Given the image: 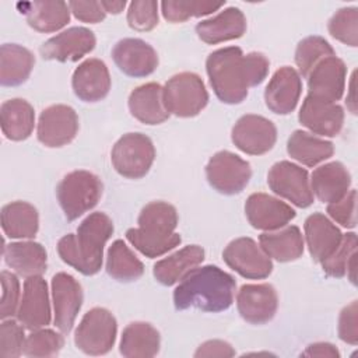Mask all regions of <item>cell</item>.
<instances>
[{
    "mask_svg": "<svg viewBox=\"0 0 358 358\" xmlns=\"http://www.w3.org/2000/svg\"><path fill=\"white\" fill-rule=\"evenodd\" d=\"M268 67V59L263 53L243 55L238 46L217 49L206 60V70L214 94L221 102L229 105L245 101L249 88L264 81Z\"/></svg>",
    "mask_w": 358,
    "mask_h": 358,
    "instance_id": "obj_1",
    "label": "cell"
},
{
    "mask_svg": "<svg viewBox=\"0 0 358 358\" xmlns=\"http://www.w3.org/2000/svg\"><path fill=\"white\" fill-rule=\"evenodd\" d=\"M236 291L235 278L218 266L207 264L193 268L173 291V303L178 310L196 308L204 312L227 310Z\"/></svg>",
    "mask_w": 358,
    "mask_h": 358,
    "instance_id": "obj_2",
    "label": "cell"
},
{
    "mask_svg": "<svg viewBox=\"0 0 358 358\" xmlns=\"http://www.w3.org/2000/svg\"><path fill=\"white\" fill-rule=\"evenodd\" d=\"M113 234V222L105 213L85 217L77 234H67L57 242L60 259L84 275H94L102 267L103 246Z\"/></svg>",
    "mask_w": 358,
    "mask_h": 358,
    "instance_id": "obj_3",
    "label": "cell"
},
{
    "mask_svg": "<svg viewBox=\"0 0 358 358\" xmlns=\"http://www.w3.org/2000/svg\"><path fill=\"white\" fill-rule=\"evenodd\" d=\"M138 227L126 232V239L144 256L154 259L175 249L182 238L175 232L178 211L166 201H151L140 211Z\"/></svg>",
    "mask_w": 358,
    "mask_h": 358,
    "instance_id": "obj_4",
    "label": "cell"
},
{
    "mask_svg": "<svg viewBox=\"0 0 358 358\" xmlns=\"http://www.w3.org/2000/svg\"><path fill=\"white\" fill-rule=\"evenodd\" d=\"M101 179L90 171L67 173L56 187L57 201L67 220L74 221L94 208L102 196Z\"/></svg>",
    "mask_w": 358,
    "mask_h": 358,
    "instance_id": "obj_5",
    "label": "cell"
},
{
    "mask_svg": "<svg viewBox=\"0 0 358 358\" xmlns=\"http://www.w3.org/2000/svg\"><path fill=\"white\" fill-rule=\"evenodd\" d=\"M164 103L175 116H197L208 103V92L201 77L190 71L172 76L164 87Z\"/></svg>",
    "mask_w": 358,
    "mask_h": 358,
    "instance_id": "obj_6",
    "label": "cell"
},
{
    "mask_svg": "<svg viewBox=\"0 0 358 358\" xmlns=\"http://www.w3.org/2000/svg\"><path fill=\"white\" fill-rule=\"evenodd\" d=\"M117 323L112 312L105 308L90 309L74 333L76 347L87 355H105L116 341Z\"/></svg>",
    "mask_w": 358,
    "mask_h": 358,
    "instance_id": "obj_7",
    "label": "cell"
},
{
    "mask_svg": "<svg viewBox=\"0 0 358 358\" xmlns=\"http://www.w3.org/2000/svg\"><path fill=\"white\" fill-rule=\"evenodd\" d=\"M155 159V148L143 133L123 134L113 145L110 161L115 171L127 179L145 176Z\"/></svg>",
    "mask_w": 358,
    "mask_h": 358,
    "instance_id": "obj_8",
    "label": "cell"
},
{
    "mask_svg": "<svg viewBox=\"0 0 358 358\" xmlns=\"http://www.w3.org/2000/svg\"><path fill=\"white\" fill-rule=\"evenodd\" d=\"M206 176L211 187L222 194L241 193L250 180V164L231 151L215 152L207 166Z\"/></svg>",
    "mask_w": 358,
    "mask_h": 358,
    "instance_id": "obj_9",
    "label": "cell"
},
{
    "mask_svg": "<svg viewBox=\"0 0 358 358\" xmlns=\"http://www.w3.org/2000/svg\"><path fill=\"white\" fill-rule=\"evenodd\" d=\"M267 183L277 196L291 201L296 207L306 208L313 203L309 173L305 168L294 162H275L267 173Z\"/></svg>",
    "mask_w": 358,
    "mask_h": 358,
    "instance_id": "obj_10",
    "label": "cell"
},
{
    "mask_svg": "<svg viewBox=\"0 0 358 358\" xmlns=\"http://www.w3.org/2000/svg\"><path fill=\"white\" fill-rule=\"evenodd\" d=\"M224 262L239 275L249 280H262L271 274L273 262L252 238H236L222 252Z\"/></svg>",
    "mask_w": 358,
    "mask_h": 358,
    "instance_id": "obj_11",
    "label": "cell"
},
{
    "mask_svg": "<svg viewBox=\"0 0 358 358\" xmlns=\"http://www.w3.org/2000/svg\"><path fill=\"white\" fill-rule=\"evenodd\" d=\"M77 131L78 116L69 105H50L39 115L36 137L45 147H63L74 140Z\"/></svg>",
    "mask_w": 358,
    "mask_h": 358,
    "instance_id": "obj_12",
    "label": "cell"
},
{
    "mask_svg": "<svg viewBox=\"0 0 358 358\" xmlns=\"http://www.w3.org/2000/svg\"><path fill=\"white\" fill-rule=\"evenodd\" d=\"M232 143L242 152L262 155L268 152L277 140V129L271 120L260 115H243L232 127Z\"/></svg>",
    "mask_w": 358,
    "mask_h": 358,
    "instance_id": "obj_13",
    "label": "cell"
},
{
    "mask_svg": "<svg viewBox=\"0 0 358 358\" xmlns=\"http://www.w3.org/2000/svg\"><path fill=\"white\" fill-rule=\"evenodd\" d=\"M50 285L55 326L63 334H69L83 305V288L71 274L63 271L53 275Z\"/></svg>",
    "mask_w": 358,
    "mask_h": 358,
    "instance_id": "obj_14",
    "label": "cell"
},
{
    "mask_svg": "<svg viewBox=\"0 0 358 358\" xmlns=\"http://www.w3.org/2000/svg\"><path fill=\"white\" fill-rule=\"evenodd\" d=\"M17 320L28 330L48 326L52 320L48 284L42 275L28 277L24 281V291L17 310Z\"/></svg>",
    "mask_w": 358,
    "mask_h": 358,
    "instance_id": "obj_15",
    "label": "cell"
},
{
    "mask_svg": "<svg viewBox=\"0 0 358 358\" xmlns=\"http://www.w3.org/2000/svg\"><path fill=\"white\" fill-rule=\"evenodd\" d=\"M306 78L309 96L336 103L344 94L347 67L340 57L329 56L320 60Z\"/></svg>",
    "mask_w": 358,
    "mask_h": 358,
    "instance_id": "obj_16",
    "label": "cell"
},
{
    "mask_svg": "<svg viewBox=\"0 0 358 358\" xmlns=\"http://www.w3.org/2000/svg\"><path fill=\"white\" fill-rule=\"evenodd\" d=\"M96 39L91 29L85 27H71L49 38L39 52L45 60L77 62L95 48Z\"/></svg>",
    "mask_w": 358,
    "mask_h": 358,
    "instance_id": "obj_17",
    "label": "cell"
},
{
    "mask_svg": "<svg viewBox=\"0 0 358 358\" xmlns=\"http://www.w3.org/2000/svg\"><path fill=\"white\" fill-rule=\"evenodd\" d=\"M238 312L252 324L270 322L278 308L277 291L271 284H245L236 294Z\"/></svg>",
    "mask_w": 358,
    "mask_h": 358,
    "instance_id": "obj_18",
    "label": "cell"
},
{
    "mask_svg": "<svg viewBox=\"0 0 358 358\" xmlns=\"http://www.w3.org/2000/svg\"><path fill=\"white\" fill-rule=\"evenodd\" d=\"M245 214L249 224L262 231L280 229L295 218V210L266 193H253L246 199Z\"/></svg>",
    "mask_w": 358,
    "mask_h": 358,
    "instance_id": "obj_19",
    "label": "cell"
},
{
    "mask_svg": "<svg viewBox=\"0 0 358 358\" xmlns=\"http://www.w3.org/2000/svg\"><path fill=\"white\" fill-rule=\"evenodd\" d=\"M115 64L130 77H147L158 67V55L155 49L143 39L124 38L112 49Z\"/></svg>",
    "mask_w": 358,
    "mask_h": 358,
    "instance_id": "obj_20",
    "label": "cell"
},
{
    "mask_svg": "<svg viewBox=\"0 0 358 358\" xmlns=\"http://www.w3.org/2000/svg\"><path fill=\"white\" fill-rule=\"evenodd\" d=\"M301 92L302 80L299 73L289 66L280 67L264 90L266 106L277 115H288L296 108Z\"/></svg>",
    "mask_w": 358,
    "mask_h": 358,
    "instance_id": "obj_21",
    "label": "cell"
},
{
    "mask_svg": "<svg viewBox=\"0 0 358 358\" xmlns=\"http://www.w3.org/2000/svg\"><path fill=\"white\" fill-rule=\"evenodd\" d=\"M298 120L315 134L336 137L344 124V109L338 103L308 95L299 109Z\"/></svg>",
    "mask_w": 358,
    "mask_h": 358,
    "instance_id": "obj_22",
    "label": "cell"
},
{
    "mask_svg": "<svg viewBox=\"0 0 358 358\" xmlns=\"http://www.w3.org/2000/svg\"><path fill=\"white\" fill-rule=\"evenodd\" d=\"M71 87L77 98L84 102H98L110 90V76L106 64L99 59H87L73 73Z\"/></svg>",
    "mask_w": 358,
    "mask_h": 358,
    "instance_id": "obj_23",
    "label": "cell"
},
{
    "mask_svg": "<svg viewBox=\"0 0 358 358\" xmlns=\"http://www.w3.org/2000/svg\"><path fill=\"white\" fill-rule=\"evenodd\" d=\"M303 231L309 253L316 263L329 259L343 241L341 231L322 213L310 214L305 220Z\"/></svg>",
    "mask_w": 358,
    "mask_h": 358,
    "instance_id": "obj_24",
    "label": "cell"
},
{
    "mask_svg": "<svg viewBox=\"0 0 358 358\" xmlns=\"http://www.w3.org/2000/svg\"><path fill=\"white\" fill-rule=\"evenodd\" d=\"M246 32V17L238 7H228L196 25L197 36L208 45L241 38Z\"/></svg>",
    "mask_w": 358,
    "mask_h": 358,
    "instance_id": "obj_25",
    "label": "cell"
},
{
    "mask_svg": "<svg viewBox=\"0 0 358 358\" xmlns=\"http://www.w3.org/2000/svg\"><path fill=\"white\" fill-rule=\"evenodd\" d=\"M129 110L133 117L144 124H159L169 117L164 103V88L158 83L136 87L129 95Z\"/></svg>",
    "mask_w": 358,
    "mask_h": 358,
    "instance_id": "obj_26",
    "label": "cell"
},
{
    "mask_svg": "<svg viewBox=\"0 0 358 358\" xmlns=\"http://www.w3.org/2000/svg\"><path fill=\"white\" fill-rule=\"evenodd\" d=\"M350 186L351 175L338 161L320 165L312 172L310 189L323 203L330 204L341 200L350 192Z\"/></svg>",
    "mask_w": 358,
    "mask_h": 358,
    "instance_id": "obj_27",
    "label": "cell"
},
{
    "mask_svg": "<svg viewBox=\"0 0 358 358\" xmlns=\"http://www.w3.org/2000/svg\"><path fill=\"white\" fill-rule=\"evenodd\" d=\"M6 264L21 277L42 275L48 267L45 248L34 241L11 242L3 246Z\"/></svg>",
    "mask_w": 358,
    "mask_h": 358,
    "instance_id": "obj_28",
    "label": "cell"
},
{
    "mask_svg": "<svg viewBox=\"0 0 358 358\" xmlns=\"http://www.w3.org/2000/svg\"><path fill=\"white\" fill-rule=\"evenodd\" d=\"M204 260V249L199 245H189L178 252L158 260L154 264L152 274L162 285H173L187 275Z\"/></svg>",
    "mask_w": 358,
    "mask_h": 358,
    "instance_id": "obj_29",
    "label": "cell"
},
{
    "mask_svg": "<svg viewBox=\"0 0 358 358\" xmlns=\"http://www.w3.org/2000/svg\"><path fill=\"white\" fill-rule=\"evenodd\" d=\"M259 245L270 259L285 263L296 260L303 253V236L296 225H285L275 231L263 232Z\"/></svg>",
    "mask_w": 358,
    "mask_h": 358,
    "instance_id": "obj_30",
    "label": "cell"
},
{
    "mask_svg": "<svg viewBox=\"0 0 358 358\" xmlns=\"http://www.w3.org/2000/svg\"><path fill=\"white\" fill-rule=\"evenodd\" d=\"M17 7L25 15L31 28L38 32H55L70 21V8L64 1H29Z\"/></svg>",
    "mask_w": 358,
    "mask_h": 358,
    "instance_id": "obj_31",
    "label": "cell"
},
{
    "mask_svg": "<svg viewBox=\"0 0 358 358\" xmlns=\"http://www.w3.org/2000/svg\"><path fill=\"white\" fill-rule=\"evenodd\" d=\"M0 126L4 137L11 141L28 138L35 126L32 105L21 98L4 101L0 106Z\"/></svg>",
    "mask_w": 358,
    "mask_h": 358,
    "instance_id": "obj_32",
    "label": "cell"
},
{
    "mask_svg": "<svg viewBox=\"0 0 358 358\" xmlns=\"http://www.w3.org/2000/svg\"><path fill=\"white\" fill-rule=\"evenodd\" d=\"M158 330L147 322H133L122 333L119 351L126 358H151L159 351Z\"/></svg>",
    "mask_w": 358,
    "mask_h": 358,
    "instance_id": "obj_33",
    "label": "cell"
},
{
    "mask_svg": "<svg viewBox=\"0 0 358 358\" xmlns=\"http://www.w3.org/2000/svg\"><path fill=\"white\" fill-rule=\"evenodd\" d=\"M35 56L17 43H4L0 48V83L4 87H17L25 83L34 69Z\"/></svg>",
    "mask_w": 358,
    "mask_h": 358,
    "instance_id": "obj_34",
    "label": "cell"
},
{
    "mask_svg": "<svg viewBox=\"0 0 358 358\" xmlns=\"http://www.w3.org/2000/svg\"><path fill=\"white\" fill-rule=\"evenodd\" d=\"M1 228L13 239L34 238L39 228L36 208L27 201H11L1 208Z\"/></svg>",
    "mask_w": 358,
    "mask_h": 358,
    "instance_id": "obj_35",
    "label": "cell"
},
{
    "mask_svg": "<svg viewBox=\"0 0 358 358\" xmlns=\"http://www.w3.org/2000/svg\"><path fill=\"white\" fill-rule=\"evenodd\" d=\"M287 152L302 165L315 166L334 154V145L308 131L295 130L287 141Z\"/></svg>",
    "mask_w": 358,
    "mask_h": 358,
    "instance_id": "obj_36",
    "label": "cell"
},
{
    "mask_svg": "<svg viewBox=\"0 0 358 358\" xmlns=\"http://www.w3.org/2000/svg\"><path fill=\"white\" fill-rule=\"evenodd\" d=\"M106 273L116 281L130 282L143 275L144 264L122 239H116L108 249Z\"/></svg>",
    "mask_w": 358,
    "mask_h": 358,
    "instance_id": "obj_37",
    "label": "cell"
},
{
    "mask_svg": "<svg viewBox=\"0 0 358 358\" xmlns=\"http://www.w3.org/2000/svg\"><path fill=\"white\" fill-rule=\"evenodd\" d=\"M336 56L331 45L322 36H306L303 38L295 50V63L299 70V76L308 77L312 69L324 57Z\"/></svg>",
    "mask_w": 358,
    "mask_h": 358,
    "instance_id": "obj_38",
    "label": "cell"
},
{
    "mask_svg": "<svg viewBox=\"0 0 358 358\" xmlns=\"http://www.w3.org/2000/svg\"><path fill=\"white\" fill-rule=\"evenodd\" d=\"M224 3L213 1H196V0H165L161 3V11L166 21L169 22H185L192 17L208 15L220 10Z\"/></svg>",
    "mask_w": 358,
    "mask_h": 358,
    "instance_id": "obj_39",
    "label": "cell"
},
{
    "mask_svg": "<svg viewBox=\"0 0 358 358\" xmlns=\"http://www.w3.org/2000/svg\"><path fill=\"white\" fill-rule=\"evenodd\" d=\"M64 345L62 334L50 329H36L27 336L22 354L34 358L56 357Z\"/></svg>",
    "mask_w": 358,
    "mask_h": 358,
    "instance_id": "obj_40",
    "label": "cell"
},
{
    "mask_svg": "<svg viewBox=\"0 0 358 358\" xmlns=\"http://www.w3.org/2000/svg\"><path fill=\"white\" fill-rule=\"evenodd\" d=\"M330 35L351 48L358 46V8L343 7L329 21Z\"/></svg>",
    "mask_w": 358,
    "mask_h": 358,
    "instance_id": "obj_41",
    "label": "cell"
},
{
    "mask_svg": "<svg viewBox=\"0 0 358 358\" xmlns=\"http://www.w3.org/2000/svg\"><path fill=\"white\" fill-rule=\"evenodd\" d=\"M357 253V234L348 232L343 235V241L337 250L324 262H322L323 271L336 278H341L347 274V267L351 257Z\"/></svg>",
    "mask_w": 358,
    "mask_h": 358,
    "instance_id": "obj_42",
    "label": "cell"
},
{
    "mask_svg": "<svg viewBox=\"0 0 358 358\" xmlns=\"http://www.w3.org/2000/svg\"><path fill=\"white\" fill-rule=\"evenodd\" d=\"M24 326L20 322L4 319L0 324V357L1 358H17L22 355L25 334Z\"/></svg>",
    "mask_w": 358,
    "mask_h": 358,
    "instance_id": "obj_43",
    "label": "cell"
},
{
    "mask_svg": "<svg viewBox=\"0 0 358 358\" xmlns=\"http://www.w3.org/2000/svg\"><path fill=\"white\" fill-rule=\"evenodd\" d=\"M127 24L136 31H151L158 25V3L152 0H136L129 4Z\"/></svg>",
    "mask_w": 358,
    "mask_h": 358,
    "instance_id": "obj_44",
    "label": "cell"
},
{
    "mask_svg": "<svg viewBox=\"0 0 358 358\" xmlns=\"http://www.w3.org/2000/svg\"><path fill=\"white\" fill-rule=\"evenodd\" d=\"M1 281V301H0V317L1 320L10 319L17 315L21 292H20V281L17 275L11 271L3 270L0 274Z\"/></svg>",
    "mask_w": 358,
    "mask_h": 358,
    "instance_id": "obj_45",
    "label": "cell"
},
{
    "mask_svg": "<svg viewBox=\"0 0 358 358\" xmlns=\"http://www.w3.org/2000/svg\"><path fill=\"white\" fill-rule=\"evenodd\" d=\"M357 190L351 189L341 200L327 204V214L344 228H355L357 225Z\"/></svg>",
    "mask_w": 358,
    "mask_h": 358,
    "instance_id": "obj_46",
    "label": "cell"
},
{
    "mask_svg": "<svg viewBox=\"0 0 358 358\" xmlns=\"http://www.w3.org/2000/svg\"><path fill=\"white\" fill-rule=\"evenodd\" d=\"M338 337L347 344H358V303L352 301L338 316Z\"/></svg>",
    "mask_w": 358,
    "mask_h": 358,
    "instance_id": "obj_47",
    "label": "cell"
},
{
    "mask_svg": "<svg viewBox=\"0 0 358 358\" xmlns=\"http://www.w3.org/2000/svg\"><path fill=\"white\" fill-rule=\"evenodd\" d=\"M67 4L70 13H73V15L83 22H101L106 14L101 1H69Z\"/></svg>",
    "mask_w": 358,
    "mask_h": 358,
    "instance_id": "obj_48",
    "label": "cell"
},
{
    "mask_svg": "<svg viewBox=\"0 0 358 358\" xmlns=\"http://www.w3.org/2000/svg\"><path fill=\"white\" fill-rule=\"evenodd\" d=\"M235 350L232 345L222 340H208L199 345L194 352L196 358H211V357H234Z\"/></svg>",
    "mask_w": 358,
    "mask_h": 358,
    "instance_id": "obj_49",
    "label": "cell"
},
{
    "mask_svg": "<svg viewBox=\"0 0 358 358\" xmlns=\"http://www.w3.org/2000/svg\"><path fill=\"white\" fill-rule=\"evenodd\" d=\"M303 357H322V358H338V350L330 343H315L306 347L302 352Z\"/></svg>",
    "mask_w": 358,
    "mask_h": 358,
    "instance_id": "obj_50",
    "label": "cell"
},
{
    "mask_svg": "<svg viewBox=\"0 0 358 358\" xmlns=\"http://www.w3.org/2000/svg\"><path fill=\"white\" fill-rule=\"evenodd\" d=\"M101 4L105 10V13L110 14H119L124 10L126 1L124 0H117V1H109V0H101Z\"/></svg>",
    "mask_w": 358,
    "mask_h": 358,
    "instance_id": "obj_51",
    "label": "cell"
},
{
    "mask_svg": "<svg viewBox=\"0 0 358 358\" xmlns=\"http://www.w3.org/2000/svg\"><path fill=\"white\" fill-rule=\"evenodd\" d=\"M350 96H347V106L350 109L351 113H357V99H355V71L352 73L351 76V80H350Z\"/></svg>",
    "mask_w": 358,
    "mask_h": 358,
    "instance_id": "obj_52",
    "label": "cell"
}]
</instances>
